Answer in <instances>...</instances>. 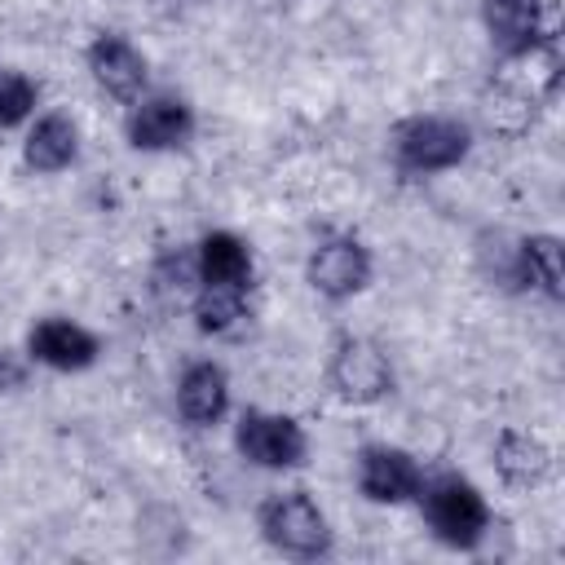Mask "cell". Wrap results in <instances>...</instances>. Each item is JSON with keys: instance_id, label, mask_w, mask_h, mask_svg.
I'll list each match as a JSON object with an SVG mask.
<instances>
[{"instance_id": "5b68a950", "label": "cell", "mask_w": 565, "mask_h": 565, "mask_svg": "<svg viewBox=\"0 0 565 565\" xmlns=\"http://www.w3.org/2000/svg\"><path fill=\"white\" fill-rule=\"evenodd\" d=\"M371 278H375V252L353 230L322 234L305 256V282L327 305H344V300L362 296L371 287Z\"/></svg>"}, {"instance_id": "3957f363", "label": "cell", "mask_w": 565, "mask_h": 565, "mask_svg": "<svg viewBox=\"0 0 565 565\" xmlns=\"http://www.w3.org/2000/svg\"><path fill=\"white\" fill-rule=\"evenodd\" d=\"M256 534L260 543L282 556V561H327L335 552V530L322 512V503L305 490V486H291V490H269L260 503H256Z\"/></svg>"}, {"instance_id": "30bf717a", "label": "cell", "mask_w": 565, "mask_h": 565, "mask_svg": "<svg viewBox=\"0 0 565 565\" xmlns=\"http://www.w3.org/2000/svg\"><path fill=\"white\" fill-rule=\"evenodd\" d=\"M84 66L97 93H106L119 106H132L150 88V57L124 31H97L84 49Z\"/></svg>"}, {"instance_id": "8992f818", "label": "cell", "mask_w": 565, "mask_h": 565, "mask_svg": "<svg viewBox=\"0 0 565 565\" xmlns=\"http://www.w3.org/2000/svg\"><path fill=\"white\" fill-rule=\"evenodd\" d=\"M327 384L349 406H380L384 397H393L397 371H393V358L384 353V344L340 331L327 353Z\"/></svg>"}, {"instance_id": "9a60e30c", "label": "cell", "mask_w": 565, "mask_h": 565, "mask_svg": "<svg viewBox=\"0 0 565 565\" xmlns=\"http://www.w3.org/2000/svg\"><path fill=\"white\" fill-rule=\"evenodd\" d=\"M194 256H199V278L207 287H238L252 291L256 282V256L252 243L234 230H203L194 238Z\"/></svg>"}, {"instance_id": "8fae6325", "label": "cell", "mask_w": 565, "mask_h": 565, "mask_svg": "<svg viewBox=\"0 0 565 565\" xmlns=\"http://www.w3.org/2000/svg\"><path fill=\"white\" fill-rule=\"evenodd\" d=\"M172 406H177L181 424H190L199 433L203 428H216L230 415V406H234V384H230L225 362H216V358H190L177 371Z\"/></svg>"}, {"instance_id": "4fadbf2b", "label": "cell", "mask_w": 565, "mask_h": 565, "mask_svg": "<svg viewBox=\"0 0 565 565\" xmlns=\"http://www.w3.org/2000/svg\"><path fill=\"white\" fill-rule=\"evenodd\" d=\"M490 468H494L499 486L525 494V490H539V486L552 477L556 459H552V446H547L539 433L508 424V428H499L494 441H490Z\"/></svg>"}, {"instance_id": "7a4b0ae2", "label": "cell", "mask_w": 565, "mask_h": 565, "mask_svg": "<svg viewBox=\"0 0 565 565\" xmlns=\"http://www.w3.org/2000/svg\"><path fill=\"white\" fill-rule=\"evenodd\" d=\"M477 132L468 119L446 110H415L388 128V163L402 177H441L468 163Z\"/></svg>"}, {"instance_id": "d6986e66", "label": "cell", "mask_w": 565, "mask_h": 565, "mask_svg": "<svg viewBox=\"0 0 565 565\" xmlns=\"http://www.w3.org/2000/svg\"><path fill=\"white\" fill-rule=\"evenodd\" d=\"M146 282L159 300L168 305H185L194 291H199V256H194V243H168L154 252L150 269H146Z\"/></svg>"}, {"instance_id": "9c48e42d", "label": "cell", "mask_w": 565, "mask_h": 565, "mask_svg": "<svg viewBox=\"0 0 565 565\" xmlns=\"http://www.w3.org/2000/svg\"><path fill=\"white\" fill-rule=\"evenodd\" d=\"M26 358L44 371H57V375H79L88 366H97L102 358V335L93 327H84L79 318H66V313H44L26 327V340H22Z\"/></svg>"}, {"instance_id": "277c9868", "label": "cell", "mask_w": 565, "mask_h": 565, "mask_svg": "<svg viewBox=\"0 0 565 565\" xmlns=\"http://www.w3.org/2000/svg\"><path fill=\"white\" fill-rule=\"evenodd\" d=\"M234 450L260 472H300L309 463V433L296 415L243 406L234 415Z\"/></svg>"}, {"instance_id": "ac0fdd59", "label": "cell", "mask_w": 565, "mask_h": 565, "mask_svg": "<svg viewBox=\"0 0 565 565\" xmlns=\"http://www.w3.org/2000/svg\"><path fill=\"white\" fill-rule=\"evenodd\" d=\"M472 260H477V274L486 287L503 291V296H525V278H521V243L516 234L490 225L477 234L472 243Z\"/></svg>"}, {"instance_id": "7402d4cb", "label": "cell", "mask_w": 565, "mask_h": 565, "mask_svg": "<svg viewBox=\"0 0 565 565\" xmlns=\"http://www.w3.org/2000/svg\"><path fill=\"white\" fill-rule=\"evenodd\" d=\"M35 375V362L26 358V349H9L0 344V393H22Z\"/></svg>"}, {"instance_id": "7c38bea8", "label": "cell", "mask_w": 565, "mask_h": 565, "mask_svg": "<svg viewBox=\"0 0 565 565\" xmlns=\"http://www.w3.org/2000/svg\"><path fill=\"white\" fill-rule=\"evenodd\" d=\"M481 26H486L499 62L521 57V53L539 49L543 40H552L547 0H481Z\"/></svg>"}, {"instance_id": "52a82bcc", "label": "cell", "mask_w": 565, "mask_h": 565, "mask_svg": "<svg viewBox=\"0 0 565 565\" xmlns=\"http://www.w3.org/2000/svg\"><path fill=\"white\" fill-rule=\"evenodd\" d=\"M199 132V115L177 88H146L124 110V141L137 154H172L185 150Z\"/></svg>"}, {"instance_id": "6da1fadb", "label": "cell", "mask_w": 565, "mask_h": 565, "mask_svg": "<svg viewBox=\"0 0 565 565\" xmlns=\"http://www.w3.org/2000/svg\"><path fill=\"white\" fill-rule=\"evenodd\" d=\"M415 508L424 516V530L450 552H477L494 525V508H490L486 490L455 468L424 472Z\"/></svg>"}, {"instance_id": "5bb4252c", "label": "cell", "mask_w": 565, "mask_h": 565, "mask_svg": "<svg viewBox=\"0 0 565 565\" xmlns=\"http://www.w3.org/2000/svg\"><path fill=\"white\" fill-rule=\"evenodd\" d=\"M79 159V124L66 110H40L22 132V163L35 177H62Z\"/></svg>"}, {"instance_id": "2e32d148", "label": "cell", "mask_w": 565, "mask_h": 565, "mask_svg": "<svg viewBox=\"0 0 565 565\" xmlns=\"http://www.w3.org/2000/svg\"><path fill=\"white\" fill-rule=\"evenodd\" d=\"M521 243V278L525 291L543 296L547 305L565 300V243L552 230H534V234H516Z\"/></svg>"}, {"instance_id": "e0dca14e", "label": "cell", "mask_w": 565, "mask_h": 565, "mask_svg": "<svg viewBox=\"0 0 565 565\" xmlns=\"http://www.w3.org/2000/svg\"><path fill=\"white\" fill-rule=\"evenodd\" d=\"M185 305H190L194 331L212 335V340H230V335H238L252 322L247 291H238V287H207V282H199V291Z\"/></svg>"}, {"instance_id": "ba28073f", "label": "cell", "mask_w": 565, "mask_h": 565, "mask_svg": "<svg viewBox=\"0 0 565 565\" xmlns=\"http://www.w3.org/2000/svg\"><path fill=\"white\" fill-rule=\"evenodd\" d=\"M424 463L415 450L393 446V441H366L353 455V486L366 503L375 508H406L415 503L419 486H424Z\"/></svg>"}, {"instance_id": "44dd1931", "label": "cell", "mask_w": 565, "mask_h": 565, "mask_svg": "<svg viewBox=\"0 0 565 565\" xmlns=\"http://www.w3.org/2000/svg\"><path fill=\"white\" fill-rule=\"evenodd\" d=\"M35 115H40V84L26 71L0 62V132L22 128Z\"/></svg>"}, {"instance_id": "603a6c76", "label": "cell", "mask_w": 565, "mask_h": 565, "mask_svg": "<svg viewBox=\"0 0 565 565\" xmlns=\"http://www.w3.org/2000/svg\"><path fill=\"white\" fill-rule=\"evenodd\" d=\"M163 13H190V9H199V4H207V0H154Z\"/></svg>"}, {"instance_id": "ffe728a7", "label": "cell", "mask_w": 565, "mask_h": 565, "mask_svg": "<svg viewBox=\"0 0 565 565\" xmlns=\"http://www.w3.org/2000/svg\"><path fill=\"white\" fill-rule=\"evenodd\" d=\"M539 110H543V102L512 79H499L486 97V124L499 137H525L539 124Z\"/></svg>"}]
</instances>
